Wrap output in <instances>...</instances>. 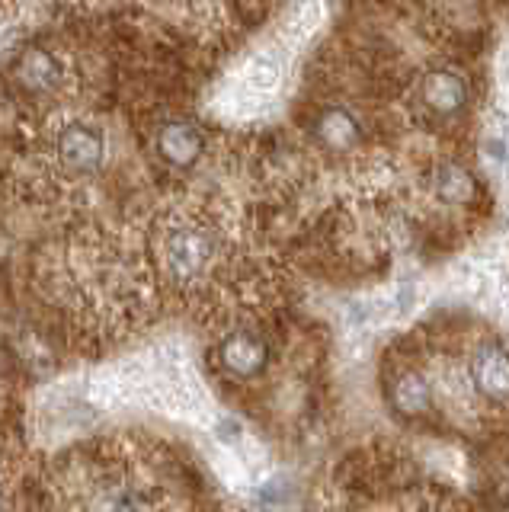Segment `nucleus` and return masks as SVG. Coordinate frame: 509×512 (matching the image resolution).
Returning <instances> with one entry per match:
<instances>
[{"label": "nucleus", "instance_id": "1", "mask_svg": "<svg viewBox=\"0 0 509 512\" xmlns=\"http://www.w3.org/2000/svg\"><path fill=\"white\" fill-rule=\"evenodd\" d=\"M161 269L177 285L202 282L218 263L221 240L212 224L202 221H177L161 237Z\"/></svg>", "mask_w": 509, "mask_h": 512}, {"label": "nucleus", "instance_id": "2", "mask_svg": "<svg viewBox=\"0 0 509 512\" xmlns=\"http://www.w3.org/2000/svg\"><path fill=\"white\" fill-rule=\"evenodd\" d=\"M55 157L71 176H97L106 164V135L103 128L84 119H71L55 135Z\"/></svg>", "mask_w": 509, "mask_h": 512}, {"label": "nucleus", "instance_id": "3", "mask_svg": "<svg viewBox=\"0 0 509 512\" xmlns=\"http://www.w3.org/2000/svg\"><path fill=\"white\" fill-rule=\"evenodd\" d=\"M218 362L231 378L253 381L269 368V346H266V340L260 333L234 330L218 343Z\"/></svg>", "mask_w": 509, "mask_h": 512}, {"label": "nucleus", "instance_id": "4", "mask_svg": "<svg viewBox=\"0 0 509 512\" xmlns=\"http://www.w3.org/2000/svg\"><path fill=\"white\" fill-rule=\"evenodd\" d=\"M471 384L490 404L509 407V349L484 343L471 356Z\"/></svg>", "mask_w": 509, "mask_h": 512}, {"label": "nucleus", "instance_id": "5", "mask_svg": "<svg viewBox=\"0 0 509 512\" xmlns=\"http://www.w3.org/2000/svg\"><path fill=\"white\" fill-rule=\"evenodd\" d=\"M420 100L429 112H433V116L452 119V116H458V112L468 109V100H471L468 80L458 71H445V68L426 71L420 80Z\"/></svg>", "mask_w": 509, "mask_h": 512}, {"label": "nucleus", "instance_id": "6", "mask_svg": "<svg viewBox=\"0 0 509 512\" xmlns=\"http://www.w3.org/2000/svg\"><path fill=\"white\" fill-rule=\"evenodd\" d=\"M205 138L202 128L189 119H173L167 125H161L157 132V154L167 160V167L173 170H189L196 167V160L202 157Z\"/></svg>", "mask_w": 509, "mask_h": 512}, {"label": "nucleus", "instance_id": "7", "mask_svg": "<svg viewBox=\"0 0 509 512\" xmlns=\"http://www.w3.org/2000/svg\"><path fill=\"white\" fill-rule=\"evenodd\" d=\"M61 77H65V64H61L58 55H52L49 48H29V52L20 55L17 80H20L23 90L52 93V90H58Z\"/></svg>", "mask_w": 509, "mask_h": 512}, {"label": "nucleus", "instance_id": "8", "mask_svg": "<svg viewBox=\"0 0 509 512\" xmlns=\"http://www.w3.org/2000/svg\"><path fill=\"white\" fill-rule=\"evenodd\" d=\"M314 128H317V138H321L324 148H333V151L356 148V141L362 138L359 119L349 109H343V106L324 109L321 116H317V125Z\"/></svg>", "mask_w": 509, "mask_h": 512}, {"label": "nucleus", "instance_id": "9", "mask_svg": "<svg viewBox=\"0 0 509 512\" xmlns=\"http://www.w3.org/2000/svg\"><path fill=\"white\" fill-rule=\"evenodd\" d=\"M433 196L445 205H468L477 199V180L468 167L442 164L433 173Z\"/></svg>", "mask_w": 509, "mask_h": 512}, {"label": "nucleus", "instance_id": "10", "mask_svg": "<svg viewBox=\"0 0 509 512\" xmlns=\"http://www.w3.org/2000/svg\"><path fill=\"white\" fill-rule=\"evenodd\" d=\"M391 404L397 413H407V416H420L433 407V388L429 381L417 372H404L391 384Z\"/></svg>", "mask_w": 509, "mask_h": 512}, {"label": "nucleus", "instance_id": "11", "mask_svg": "<svg viewBox=\"0 0 509 512\" xmlns=\"http://www.w3.org/2000/svg\"><path fill=\"white\" fill-rule=\"evenodd\" d=\"M500 512H509V506H503V509H500Z\"/></svg>", "mask_w": 509, "mask_h": 512}]
</instances>
